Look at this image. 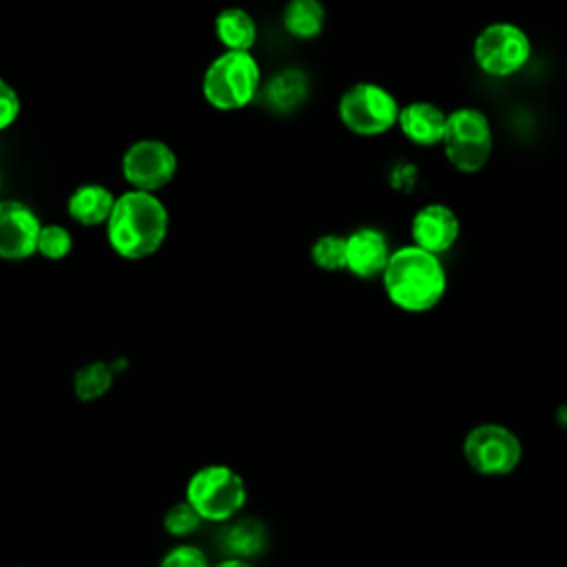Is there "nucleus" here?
<instances>
[{"instance_id":"nucleus-2","label":"nucleus","mask_w":567,"mask_h":567,"mask_svg":"<svg viewBox=\"0 0 567 567\" xmlns=\"http://www.w3.org/2000/svg\"><path fill=\"white\" fill-rule=\"evenodd\" d=\"M381 281L388 299L405 312L432 310L447 290L441 259L414 244L392 250Z\"/></svg>"},{"instance_id":"nucleus-16","label":"nucleus","mask_w":567,"mask_h":567,"mask_svg":"<svg viewBox=\"0 0 567 567\" xmlns=\"http://www.w3.org/2000/svg\"><path fill=\"white\" fill-rule=\"evenodd\" d=\"M215 35L224 51H250L257 42V22L246 9L228 7L215 16Z\"/></svg>"},{"instance_id":"nucleus-18","label":"nucleus","mask_w":567,"mask_h":567,"mask_svg":"<svg viewBox=\"0 0 567 567\" xmlns=\"http://www.w3.org/2000/svg\"><path fill=\"white\" fill-rule=\"evenodd\" d=\"M117 377V363L89 361L73 372V394L78 401H95L109 394Z\"/></svg>"},{"instance_id":"nucleus-7","label":"nucleus","mask_w":567,"mask_h":567,"mask_svg":"<svg viewBox=\"0 0 567 567\" xmlns=\"http://www.w3.org/2000/svg\"><path fill=\"white\" fill-rule=\"evenodd\" d=\"M463 456L481 476H507L523 458V443L503 423H478L463 439Z\"/></svg>"},{"instance_id":"nucleus-26","label":"nucleus","mask_w":567,"mask_h":567,"mask_svg":"<svg viewBox=\"0 0 567 567\" xmlns=\"http://www.w3.org/2000/svg\"><path fill=\"white\" fill-rule=\"evenodd\" d=\"M554 419H556V425H558L560 430H567V401H563V403L556 408Z\"/></svg>"},{"instance_id":"nucleus-9","label":"nucleus","mask_w":567,"mask_h":567,"mask_svg":"<svg viewBox=\"0 0 567 567\" xmlns=\"http://www.w3.org/2000/svg\"><path fill=\"white\" fill-rule=\"evenodd\" d=\"M120 168L133 190L157 193L173 182L177 173V155L166 142L144 137L124 151Z\"/></svg>"},{"instance_id":"nucleus-14","label":"nucleus","mask_w":567,"mask_h":567,"mask_svg":"<svg viewBox=\"0 0 567 567\" xmlns=\"http://www.w3.org/2000/svg\"><path fill=\"white\" fill-rule=\"evenodd\" d=\"M308 95H310V78L303 69H297V66L281 69L279 73L270 75L261 84V93H259L264 106L281 115H288L299 106H303Z\"/></svg>"},{"instance_id":"nucleus-4","label":"nucleus","mask_w":567,"mask_h":567,"mask_svg":"<svg viewBox=\"0 0 567 567\" xmlns=\"http://www.w3.org/2000/svg\"><path fill=\"white\" fill-rule=\"evenodd\" d=\"M184 501L204 523H230L248 501L244 476L224 463L197 467L184 487Z\"/></svg>"},{"instance_id":"nucleus-5","label":"nucleus","mask_w":567,"mask_h":567,"mask_svg":"<svg viewBox=\"0 0 567 567\" xmlns=\"http://www.w3.org/2000/svg\"><path fill=\"white\" fill-rule=\"evenodd\" d=\"M494 148L492 126L483 111L461 106L447 113L443 153L458 173H478Z\"/></svg>"},{"instance_id":"nucleus-3","label":"nucleus","mask_w":567,"mask_h":567,"mask_svg":"<svg viewBox=\"0 0 567 567\" xmlns=\"http://www.w3.org/2000/svg\"><path fill=\"white\" fill-rule=\"evenodd\" d=\"M261 64L250 51H224L204 71L202 95L215 111H241L261 93Z\"/></svg>"},{"instance_id":"nucleus-27","label":"nucleus","mask_w":567,"mask_h":567,"mask_svg":"<svg viewBox=\"0 0 567 567\" xmlns=\"http://www.w3.org/2000/svg\"><path fill=\"white\" fill-rule=\"evenodd\" d=\"M16 567H27V565H16Z\"/></svg>"},{"instance_id":"nucleus-6","label":"nucleus","mask_w":567,"mask_h":567,"mask_svg":"<svg viewBox=\"0 0 567 567\" xmlns=\"http://www.w3.org/2000/svg\"><path fill=\"white\" fill-rule=\"evenodd\" d=\"M341 124L357 135H381L396 126L401 106L396 97L377 82H354L337 104Z\"/></svg>"},{"instance_id":"nucleus-10","label":"nucleus","mask_w":567,"mask_h":567,"mask_svg":"<svg viewBox=\"0 0 567 567\" xmlns=\"http://www.w3.org/2000/svg\"><path fill=\"white\" fill-rule=\"evenodd\" d=\"M42 219L22 199H0V259L22 261L38 255Z\"/></svg>"},{"instance_id":"nucleus-15","label":"nucleus","mask_w":567,"mask_h":567,"mask_svg":"<svg viewBox=\"0 0 567 567\" xmlns=\"http://www.w3.org/2000/svg\"><path fill=\"white\" fill-rule=\"evenodd\" d=\"M115 195L111 188L97 182H86L80 184L78 188L71 190L66 197V213L69 217L80 224V226H106L113 206H115Z\"/></svg>"},{"instance_id":"nucleus-11","label":"nucleus","mask_w":567,"mask_h":567,"mask_svg":"<svg viewBox=\"0 0 567 567\" xmlns=\"http://www.w3.org/2000/svg\"><path fill=\"white\" fill-rule=\"evenodd\" d=\"M410 230H412L414 246L439 257L441 252L450 250L456 244L461 235V224L456 213L447 204L432 202L421 206L414 213L410 221Z\"/></svg>"},{"instance_id":"nucleus-19","label":"nucleus","mask_w":567,"mask_h":567,"mask_svg":"<svg viewBox=\"0 0 567 567\" xmlns=\"http://www.w3.org/2000/svg\"><path fill=\"white\" fill-rule=\"evenodd\" d=\"M266 545V532L257 520H237L226 529V549L233 558L252 560Z\"/></svg>"},{"instance_id":"nucleus-21","label":"nucleus","mask_w":567,"mask_h":567,"mask_svg":"<svg viewBox=\"0 0 567 567\" xmlns=\"http://www.w3.org/2000/svg\"><path fill=\"white\" fill-rule=\"evenodd\" d=\"M73 250V235L62 224H44L38 239V255L49 261H60Z\"/></svg>"},{"instance_id":"nucleus-23","label":"nucleus","mask_w":567,"mask_h":567,"mask_svg":"<svg viewBox=\"0 0 567 567\" xmlns=\"http://www.w3.org/2000/svg\"><path fill=\"white\" fill-rule=\"evenodd\" d=\"M208 554L195 543H177L164 551L157 567H210Z\"/></svg>"},{"instance_id":"nucleus-22","label":"nucleus","mask_w":567,"mask_h":567,"mask_svg":"<svg viewBox=\"0 0 567 567\" xmlns=\"http://www.w3.org/2000/svg\"><path fill=\"white\" fill-rule=\"evenodd\" d=\"M202 523L204 520L199 518V514L186 501L173 503L164 512V518H162L164 532L168 536H173V538H188V536H193L202 527Z\"/></svg>"},{"instance_id":"nucleus-25","label":"nucleus","mask_w":567,"mask_h":567,"mask_svg":"<svg viewBox=\"0 0 567 567\" xmlns=\"http://www.w3.org/2000/svg\"><path fill=\"white\" fill-rule=\"evenodd\" d=\"M210 567H257L252 560L246 558H233V556H224L219 560H215Z\"/></svg>"},{"instance_id":"nucleus-17","label":"nucleus","mask_w":567,"mask_h":567,"mask_svg":"<svg viewBox=\"0 0 567 567\" xmlns=\"http://www.w3.org/2000/svg\"><path fill=\"white\" fill-rule=\"evenodd\" d=\"M281 24L297 40H315L326 27V7L319 0H290L281 11Z\"/></svg>"},{"instance_id":"nucleus-8","label":"nucleus","mask_w":567,"mask_h":567,"mask_svg":"<svg viewBox=\"0 0 567 567\" xmlns=\"http://www.w3.org/2000/svg\"><path fill=\"white\" fill-rule=\"evenodd\" d=\"M472 55L483 73L492 78H507L527 64L532 42L529 35L516 24L492 22L474 38Z\"/></svg>"},{"instance_id":"nucleus-1","label":"nucleus","mask_w":567,"mask_h":567,"mask_svg":"<svg viewBox=\"0 0 567 567\" xmlns=\"http://www.w3.org/2000/svg\"><path fill=\"white\" fill-rule=\"evenodd\" d=\"M168 208L155 193L124 190L106 221V241L122 259L140 261L155 255L168 237Z\"/></svg>"},{"instance_id":"nucleus-13","label":"nucleus","mask_w":567,"mask_h":567,"mask_svg":"<svg viewBox=\"0 0 567 567\" xmlns=\"http://www.w3.org/2000/svg\"><path fill=\"white\" fill-rule=\"evenodd\" d=\"M396 126L401 133L416 146H436L443 144L447 113L427 100H414L401 106Z\"/></svg>"},{"instance_id":"nucleus-24","label":"nucleus","mask_w":567,"mask_h":567,"mask_svg":"<svg viewBox=\"0 0 567 567\" xmlns=\"http://www.w3.org/2000/svg\"><path fill=\"white\" fill-rule=\"evenodd\" d=\"M22 113V100L13 84L0 75V133L11 128Z\"/></svg>"},{"instance_id":"nucleus-20","label":"nucleus","mask_w":567,"mask_h":567,"mask_svg":"<svg viewBox=\"0 0 567 567\" xmlns=\"http://www.w3.org/2000/svg\"><path fill=\"white\" fill-rule=\"evenodd\" d=\"M310 259L319 270L337 272L346 270V237L343 235H321L310 246Z\"/></svg>"},{"instance_id":"nucleus-12","label":"nucleus","mask_w":567,"mask_h":567,"mask_svg":"<svg viewBox=\"0 0 567 567\" xmlns=\"http://www.w3.org/2000/svg\"><path fill=\"white\" fill-rule=\"evenodd\" d=\"M390 255L388 237L379 228L361 226L346 235V270L359 279L381 277Z\"/></svg>"}]
</instances>
